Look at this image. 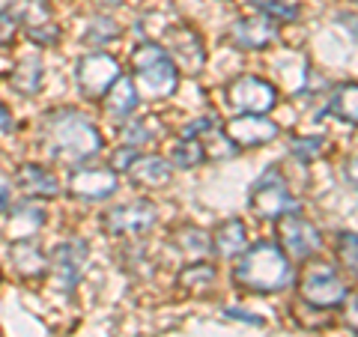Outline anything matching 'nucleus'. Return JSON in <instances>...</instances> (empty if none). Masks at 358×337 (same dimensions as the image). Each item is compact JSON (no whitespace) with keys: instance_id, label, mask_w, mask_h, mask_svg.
Segmentation results:
<instances>
[{"instance_id":"nucleus-21","label":"nucleus","mask_w":358,"mask_h":337,"mask_svg":"<svg viewBox=\"0 0 358 337\" xmlns=\"http://www.w3.org/2000/svg\"><path fill=\"white\" fill-rule=\"evenodd\" d=\"M212 248H215L218 257H236L248 248V230L239 218H227L224 224H218L215 236H212Z\"/></svg>"},{"instance_id":"nucleus-12","label":"nucleus","mask_w":358,"mask_h":337,"mask_svg":"<svg viewBox=\"0 0 358 337\" xmlns=\"http://www.w3.org/2000/svg\"><path fill=\"white\" fill-rule=\"evenodd\" d=\"M224 134L236 143V150L242 147H263V143L278 138V126L272 120H266L263 114H242L236 120H230L224 126Z\"/></svg>"},{"instance_id":"nucleus-18","label":"nucleus","mask_w":358,"mask_h":337,"mask_svg":"<svg viewBox=\"0 0 358 337\" xmlns=\"http://www.w3.org/2000/svg\"><path fill=\"white\" fill-rule=\"evenodd\" d=\"M15 185L24 191L27 197H54L60 191V182L48 167L39 164H21L15 173Z\"/></svg>"},{"instance_id":"nucleus-7","label":"nucleus","mask_w":358,"mask_h":337,"mask_svg":"<svg viewBox=\"0 0 358 337\" xmlns=\"http://www.w3.org/2000/svg\"><path fill=\"white\" fill-rule=\"evenodd\" d=\"M275 230H278V248H281L284 254H289V257H296V260H310L322 245L320 230L313 227L308 218H301L299 209L278 218Z\"/></svg>"},{"instance_id":"nucleus-34","label":"nucleus","mask_w":358,"mask_h":337,"mask_svg":"<svg viewBox=\"0 0 358 337\" xmlns=\"http://www.w3.org/2000/svg\"><path fill=\"white\" fill-rule=\"evenodd\" d=\"M6 206H9V182L0 176V212H3Z\"/></svg>"},{"instance_id":"nucleus-11","label":"nucleus","mask_w":358,"mask_h":337,"mask_svg":"<svg viewBox=\"0 0 358 337\" xmlns=\"http://www.w3.org/2000/svg\"><path fill=\"white\" fill-rule=\"evenodd\" d=\"M87 245L81 239H69L54 248V257H51V268H54V280H57V287L63 289H72L78 280H81L84 268H87Z\"/></svg>"},{"instance_id":"nucleus-3","label":"nucleus","mask_w":358,"mask_h":337,"mask_svg":"<svg viewBox=\"0 0 358 337\" xmlns=\"http://www.w3.org/2000/svg\"><path fill=\"white\" fill-rule=\"evenodd\" d=\"M131 84L143 99H167L176 93L179 87V72L171 63V57L162 51V45L143 42L131 54Z\"/></svg>"},{"instance_id":"nucleus-2","label":"nucleus","mask_w":358,"mask_h":337,"mask_svg":"<svg viewBox=\"0 0 358 337\" xmlns=\"http://www.w3.org/2000/svg\"><path fill=\"white\" fill-rule=\"evenodd\" d=\"M48 143L51 155L66 164H81L84 159H93L102 150V134L87 117L75 110H63L48 122Z\"/></svg>"},{"instance_id":"nucleus-13","label":"nucleus","mask_w":358,"mask_h":337,"mask_svg":"<svg viewBox=\"0 0 358 337\" xmlns=\"http://www.w3.org/2000/svg\"><path fill=\"white\" fill-rule=\"evenodd\" d=\"M278 36V21L268 15H251V18H239L230 30V39L236 48L242 51H263L275 42Z\"/></svg>"},{"instance_id":"nucleus-1","label":"nucleus","mask_w":358,"mask_h":337,"mask_svg":"<svg viewBox=\"0 0 358 337\" xmlns=\"http://www.w3.org/2000/svg\"><path fill=\"white\" fill-rule=\"evenodd\" d=\"M293 278L289 257L278 248L275 242H257L254 248L242 251L236 266V284L251 289V293H278Z\"/></svg>"},{"instance_id":"nucleus-6","label":"nucleus","mask_w":358,"mask_h":337,"mask_svg":"<svg viewBox=\"0 0 358 337\" xmlns=\"http://www.w3.org/2000/svg\"><path fill=\"white\" fill-rule=\"evenodd\" d=\"M162 51L171 57V63L176 66V72H185V75H200L203 72V63H206L203 39H200V33L192 30L188 24L167 27L164 39H162Z\"/></svg>"},{"instance_id":"nucleus-32","label":"nucleus","mask_w":358,"mask_h":337,"mask_svg":"<svg viewBox=\"0 0 358 337\" xmlns=\"http://www.w3.org/2000/svg\"><path fill=\"white\" fill-rule=\"evenodd\" d=\"M134 155H138V152H134L131 147H122V150L114 155V159H110V171H114V173H117V171H126V167L134 162Z\"/></svg>"},{"instance_id":"nucleus-31","label":"nucleus","mask_w":358,"mask_h":337,"mask_svg":"<svg viewBox=\"0 0 358 337\" xmlns=\"http://www.w3.org/2000/svg\"><path fill=\"white\" fill-rule=\"evenodd\" d=\"M338 254L343 266L350 268V272H355V236L352 233H341L338 236Z\"/></svg>"},{"instance_id":"nucleus-25","label":"nucleus","mask_w":358,"mask_h":337,"mask_svg":"<svg viewBox=\"0 0 358 337\" xmlns=\"http://www.w3.org/2000/svg\"><path fill=\"white\" fill-rule=\"evenodd\" d=\"M171 162L176 167H185V171H192V167H197L200 162H203V150H200V141L197 138H185L176 141L171 147Z\"/></svg>"},{"instance_id":"nucleus-19","label":"nucleus","mask_w":358,"mask_h":337,"mask_svg":"<svg viewBox=\"0 0 358 337\" xmlns=\"http://www.w3.org/2000/svg\"><path fill=\"white\" fill-rule=\"evenodd\" d=\"M45 224V209L39 203H33V200H27V203L15 206L13 212H9V239L13 242H21V239H33L36 236V230H42Z\"/></svg>"},{"instance_id":"nucleus-26","label":"nucleus","mask_w":358,"mask_h":337,"mask_svg":"<svg viewBox=\"0 0 358 337\" xmlns=\"http://www.w3.org/2000/svg\"><path fill=\"white\" fill-rule=\"evenodd\" d=\"M179 284L185 289H206V287L215 284V268L209 263H192L179 272Z\"/></svg>"},{"instance_id":"nucleus-16","label":"nucleus","mask_w":358,"mask_h":337,"mask_svg":"<svg viewBox=\"0 0 358 337\" xmlns=\"http://www.w3.org/2000/svg\"><path fill=\"white\" fill-rule=\"evenodd\" d=\"M126 173L141 188H159L171 182V164L159 159V155H134V162L126 167Z\"/></svg>"},{"instance_id":"nucleus-14","label":"nucleus","mask_w":358,"mask_h":337,"mask_svg":"<svg viewBox=\"0 0 358 337\" xmlns=\"http://www.w3.org/2000/svg\"><path fill=\"white\" fill-rule=\"evenodd\" d=\"M120 179L108 167H81L69 179V191L81 200H105L117 191Z\"/></svg>"},{"instance_id":"nucleus-22","label":"nucleus","mask_w":358,"mask_h":337,"mask_svg":"<svg viewBox=\"0 0 358 337\" xmlns=\"http://www.w3.org/2000/svg\"><path fill=\"white\" fill-rule=\"evenodd\" d=\"M39 87H42V60L36 54H27V57L18 60L13 72V89L21 96H33Z\"/></svg>"},{"instance_id":"nucleus-4","label":"nucleus","mask_w":358,"mask_h":337,"mask_svg":"<svg viewBox=\"0 0 358 337\" xmlns=\"http://www.w3.org/2000/svg\"><path fill=\"white\" fill-rule=\"evenodd\" d=\"M299 293H301V301H308L310 308H331L346 299V280L338 275V268L331 263L310 260L301 268Z\"/></svg>"},{"instance_id":"nucleus-17","label":"nucleus","mask_w":358,"mask_h":337,"mask_svg":"<svg viewBox=\"0 0 358 337\" xmlns=\"http://www.w3.org/2000/svg\"><path fill=\"white\" fill-rule=\"evenodd\" d=\"M134 110H138V89H134L131 78L120 75L105 93V114L110 120L122 122V120H129Z\"/></svg>"},{"instance_id":"nucleus-23","label":"nucleus","mask_w":358,"mask_h":337,"mask_svg":"<svg viewBox=\"0 0 358 337\" xmlns=\"http://www.w3.org/2000/svg\"><path fill=\"white\" fill-rule=\"evenodd\" d=\"M329 110L338 120L350 122V126H355V117H358V99H355V84H343L338 87L334 93L329 96Z\"/></svg>"},{"instance_id":"nucleus-27","label":"nucleus","mask_w":358,"mask_h":337,"mask_svg":"<svg viewBox=\"0 0 358 337\" xmlns=\"http://www.w3.org/2000/svg\"><path fill=\"white\" fill-rule=\"evenodd\" d=\"M164 129L162 122H155V117H147V120H134L131 126L126 129V147H138V143L150 141V138H159Z\"/></svg>"},{"instance_id":"nucleus-15","label":"nucleus","mask_w":358,"mask_h":337,"mask_svg":"<svg viewBox=\"0 0 358 337\" xmlns=\"http://www.w3.org/2000/svg\"><path fill=\"white\" fill-rule=\"evenodd\" d=\"M21 18H24V24H27L30 39H36L39 45H54L57 42L60 30L51 21V9H48L45 0H24V6H21Z\"/></svg>"},{"instance_id":"nucleus-28","label":"nucleus","mask_w":358,"mask_h":337,"mask_svg":"<svg viewBox=\"0 0 358 337\" xmlns=\"http://www.w3.org/2000/svg\"><path fill=\"white\" fill-rule=\"evenodd\" d=\"M84 36H87V42L105 45L108 39H120V24H117L114 18H105V15H102V18H96L93 24L87 27V33H84Z\"/></svg>"},{"instance_id":"nucleus-10","label":"nucleus","mask_w":358,"mask_h":337,"mask_svg":"<svg viewBox=\"0 0 358 337\" xmlns=\"http://www.w3.org/2000/svg\"><path fill=\"white\" fill-rule=\"evenodd\" d=\"M155 203L150 200H131L117 209H110L105 215V230L114 236H131V233H143L155 224Z\"/></svg>"},{"instance_id":"nucleus-30","label":"nucleus","mask_w":358,"mask_h":337,"mask_svg":"<svg viewBox=\"0 0 358 337\" xmlns=\"http://www.w3.org/2000/svg\"><path fill=\"white\" fill-rule=\"evenodd\" d=\"M15 33H18V15L9 13V9H0V48L13 42Z\"/></svg>"},{"instance_id":"nucleus-9","label":"nucleus","mask_w":358,"mask_h":337,"mask_svg":"<svg viewBox=\"0 0 358 337\" xmlns=\"http://www.w3.org/2000/svg\"><path fill=\"white\" fill-rule=\"evenodd\" d=\"M120 78V63L110 54H90L78 63V87L87 99H99Z\"/></svg>"},{"instance_id":"nucleus-33","label":"nucleus","mask_w":358,"mask_h":337,"mask_svg":"<svg viewBox=\"0 0 358 337\" xmlns=\"http://www.w3.org/2000/svg\"><path fill=\"white\" fill-rule=\"evenodd\" d=\"M15 129V122H13V114H9V108L6 105H0V131L9 134Z\"/></svg>"},{"instance_id":"nucleus-20","label":"nucleus","mask_w":358,"mask_h":337,"mask_svg":"<svg viewBox=\"0 0 358 337\" xmlns=\"http://www.w3.org/2000/svg\"><path fill=\"white\" fill-rule=\"evenodd\" d=\"M9 257H13V268L21 278H42L45 272H48V260H45V254L36 248L33 239L13 242Z\"/></svg>"},{"instance_id":"nucleus-8","label":"nucleus","mask_w":358,"mask_h":337,"mask_svg":"<svg viewBox=\"0 0 358 337\" xmlns=\"http://www.w3.org/2000/svg\"><path fill=\"white\" fill-rule=\"evenodd\" d=\"M227 93H230V105L236 110H242V114H266V110H272L278 102L275 87L257 75L236 78Z\"/></svg>"},{"instance_id":"nucleus-5","label":"nucleus","mask_w":358,"mask_h":337,"mask_svg":"<svg viewBox=\"0 0 358 337\" xmlns=\"http://www.w3.org/2000/svg\"><path fill=\"white\" fill-rule=\"evenodd\" d=\"M248 206L254 209V215L268 218V221H278L287 212H296L299 209V200H293L289 188L284 182L281 171L268 167V171L257 179L254 188H251V197H248Z\"/></svg>"},{"instance_id":"nucleus-29","label":"nucleus","mask_w":358,"mask_h":337,"mask_svg":"<svg viewBox=\"0 0 358 337\" xmlns=\"http://www.w3.org/2000/svg\"><path fill=\"white\" fill-rule=\"evenodd\" d=\"M322 150H326V141L322 138H296L293 141V152L299 159H317Z\"/></svg>"},{"instance_id":"nucleus-24","label":"nucleus","mask_w":358,"mask_h":337,"mask_svg":"<svg viewBox=\"0 0 358 337\" xmlns=\"http://www.w3.org/2000/svg\"><path fill=\"white\" fill-rule=\"evenodd\" d=\"M176 245H179V251H182L185 257H192V260H197V257H203L209 254L212 248V239L203 233V230H197V227H182L176 233Z\"/></svg>"}]
</instances>
